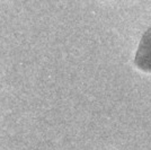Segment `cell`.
Here are the masks:
<instances>
[{"label":"cell","instance_id":"cell-1","mask_svg":"<svg viewBox=\"0 0 151 150\" xmlns=\"http://www.w3.org/2000/svg\"><path fill=\"white\" fill-rule=\"evenodd\" d=\"M135 67L145 72H151V28L143 34L134 59Z\"/></svg>","mask_w":151,"mask_h":150}]
</instances>
